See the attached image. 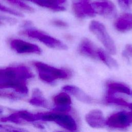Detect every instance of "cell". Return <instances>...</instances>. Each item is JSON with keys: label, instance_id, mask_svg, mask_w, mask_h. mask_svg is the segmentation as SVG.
<instances>
[{"label": "cell", "instance_id": "6da1fadb", "mask_svg": "<svg viewBox=\"0 0 132 132\" xmlns=\"http://www.w3.org/2000/svg\"><path fill=\"white\" fill-rule=\"evenodd\" d=\"M34 75L29 68L24 65L8 67L0 69V88H12L25 94L28 92L27 79Z\"/></svg>", "mask_w": 132, "mask_h": 132}, {"label": "cell", "instance_id": "7a4b0ae2", "mask_svg": "<svg viewBox=\"0 0 132 132\" xmlns=\"http://www.w3.org/2000/svg\"><path fill=\"white\" fill-rule=\"evenodd\" d=\"M32 64L38 71L40 78L48 83L53 82L57 79L67 78L69 76L67 71L53 67L40 61H34Z\"/></svg>", "mask_w": 132, "mask_h": 132}, {"label": "cell", "instance_id": "3957f363", "mask_svg": "<svg viewBox=\"0 0 132 132\" xmlns=\"http://www.w3.org/2000/svg\"><path fill=\"white\" fill-rule=\"evenodd\" d=\"M89 29L102 42L110 54L114 55L116 53V46L114 41L102 23L96 21H92L89 25Z\"/></svg>", "mask_w": 132, "mask_h": 132}, {"label": "cell", "instance_id": "277c9868", "mask_svg": "<svg viewBox=\"0 0 132 132\" xmlns=\"http://www.w3.org/2000/svg\"><path fill=\"white\" fill-rule=\"evenodd\" d=\"M20 34L27 37L36 39L51 48L65 50L67 46L62 42L44 32L32 28H27L20 31Z\"/></svg>", "mask_w": 132, "mask_h": 132}, {"label": "cell", "instance_id": "5b68a950", "mask_svg": "<svg viewBox=\"0 0 132 132\" xmlns=\"http://www.w3.org/2000/svg\"><path fill=\"white\" fill-rule=\"evenodd\" d=\"M10 47L19 54L34 53L40 54L41 50L36 44L27 42L19 39H13L9 42Z\"/></svg>", "mask_w": 132, "mask_h": 132}, {"label": "cell", "instance_id": "8992f818", "mask_svg": "<svg viewBox=\"0 0 132 132\" xmlns=\"http://www.w3.org/2000/svg\"><path fill=\"white\" fill-rule=\"evenodd\" d=\"M89 2L90 0H78L73 2L72 9L77 17L83 18L95 16V13Z\"/></svg>", "mask_w": 132, "mask_h": 132}, {"label": "cell", "instance_id": "52a82bcc", "mask_svg": "<svg viewBox=\"0 0 132 132\" xmlns=\"http://www.w3.org/2000/svg\"><path fill=\"white\" fill-rule=\"evenodd\" d=\"M91 6L95 13L108 18L114 17L116 15V6L110 1L95 2L91 4Z\"/></svg>", "mask_w": 132, "mask_h": 132}, {"label": "cell", "instance_id": "ba28073f", "mask_svg": "<svg viewBox=\"0 0 132 132\" xmlns=\"http://www.w3.org/2000/svg\"><path fill=\"white\" fill-rule=\"evenodd\" d=\"M132 122V118L129 113L119 112L111 116L106 121V123L110 127L114 128H124Z\"/></svg>", "mask_w": 132, "mask_h": 132}, {"label": "cell", "instance_id": "9c48e42d", "mask_svg": "<svg viewBox=\"0 0 132 132\" xmlns=\"http://www.w3.org/2000/svg\"><path fill=\"white\" fill-rule=\"evenodd\" d=\"M88 123L93 127H101L106 124L102 112L98 110H93L90 111L86 117Z\"/></svg>", "mask_w": 132, "mask_h": 132}, {"label": "cell", "instance_id": "30bf717a", "mask_svg": "<svg viewBox=\"0 0 132 132\" xmlns=\"http://www.w3.org/2000/svg\"><path fill=\"white\" fill-rule=\"evenodd\" d=\"M97 50L91 41L88 39H83L78 47V50L80 54L94 59L97 57Z\"/></svg>", "mask_w": 132, "mask_h": 132}, {"label": "cell", "instance_id": "8fae6325", "mask_svg": "<svg viewBox=\"0 0 132 132\" xmlns=\"http://www.w3.org/2000/svg\"><path fill=\"white\" fill-rule=\"evenodd\" d=\"M116 28L122 32L132 29V14L125 13L121 15L114 24Z\"/></svg>", "mask_w": 132, "mask_h": 132}, {"label": "cell", "instance_id": "7c38bea8", "mask_svg": "<svg viewBox=\"0 0 132 132\" xmlns=\"http://www.w3.org/2000/svg\"><path fill=\"white\" fill-rule=\"evenodd\" d=\"M55 122L63 128L70 130H75L77 128L75 120L69 115L59 114L57 119Z\"/></svg>", "mask_w": 132, "mask_h": 132}, {"label": "cell", "instance_id": "4fadbf2b", "mask_svg": "<svg viewBox=\"0 0 132 132\" xmlns=\"http://www.w3.org/2000/svg\"><path fill=\"white\" fill-rule=\"evenodd\" d=\"M66 0H38L36 4L54 11H63L65 8L61 5Z\"/></svg>", "mask_w": 132, "mask_h": 132}, {"label": "cell", "instance_id": "5bb4252c", "mask_svg": "<svg viewBox=\"0 0 132 132\" xmlns=\"http://www.w3.org/2000/svg\"><path fill=\"white\" fill-rule=\"evenodd\" d=\"M97 57L103 61L109 68H117L118 67L117 62L111 57L109 56L105 51L101 48H98L97 52Z\"/></svg>", "mask_w": 132, "mask_h": 132}, {"label": "cell", "instance_id": "9a60e30c", "mask_svg": "<svg viewBox=\"0 0 132 132\" xmlns=\"http://www.w3.org/2000/svg\"><path fill=\"white\" fill-rule=\"evenodd\" d=\"M54 101L58 106H69L71 103V100L69 95L62 92L56 95L54 98Z\"/></svg>", "mask_w": 132, "mask_h": 132}, {"label": "cell", "instance_id": "2e32d148", "mask_svg": "<svg viewBox=\"0 0 132 132\" xmlns=\"http://www.w3.org/2000/svg\"><path fill=\"white\" fill-rule=\"evenodd\" d=\"M109 89L114 92H119L127 94L130 93L129 89L126 86L118 82H110L108 84Z\"/></svg>", "mask_w": 132, "mask_h": 132}, {"label": "cell", "instance_id": "e0dca14e", "mask_svg": "<svg viewBox=\"0 0 132 132\" xmlns=\"http://www.w3.org/2000/svg\"><path fill=\"white\" fill-rule=\"evenodd\" d=\"M17 114L19 118H21L27 121H34L35 120L41 119L42 114H35L31 113L30 112L27 111H24L19 112L18 113H17Z\"/></svg>", "mask_w": 132, "mask_h": 132}, {"label": "cell", "instance_id": "ac0fdd59", "mask_svg": "<svg viewBox=\"0 0 132 132\" xmlns=\"http://www.w3.org/2000/svg\"><path fill=\"white\" fill-rule=\"evenodd\" d=\"M6 1L11 5L16 6L19 8H21L27 11L30 12H32L34 11V9L32 7L27 5L25 3L21 1L20 0H6Z\"/></svg>", "mask_w": 132, "mask_h": 132}, {"label": "cell", "instance_id": "d6986e66", "mask_svg": "<svg viewBox=\"0 0 132 132\" xmlns=\"http://www.w3.org/2000/svg\"><path fill=\"white\" fill-rule=\"evenodd\" d=\"M40 95V92L38 90H36L35 96L30 100V103L34 105L38 106H43L45 104L44 100Z\"/></svg>", "mask_w": 132, "mask_h": 132}, {"label": "cell", "instance_id": "ffe728a7", "mask_svg": "<svg viewBox=\"0 0 132 132\" xmlns=\"http://www.w3.org/2000/svg\"><path fill=\"white\" fill-rule=\"evenodd\" d=\"M0 11L4 12H6V13L12 14V15L18 16H23V15L21 13H20L15 10H13L10 8H9L5 6H4L3 5H2L1 3H0Z\"/></svg>", "mask_w": 132, "mask_h": 132}, {"label": "cell", "instance_id": "44dd1931", "mask_svg": "<svg viewBox=\"0 0 132 132\" xmlns=\"http://www.w3.org/2000/svg\"><path fill=\"white\" fill-rule=\"evenodd\" d=\"M120 6L124 10H127L129 8V0H118Z\"/></svg>", "mask_w": 132, "mask_h": 132}, {"label": "cell", "instance_id": "7402d4cb", "mask_svg": "<svg viewBox=\"0 0 132 132\" xmlns=\"http://www.w3.org/2000/svg\"><path fill=\"white\" fill-rule=\"evenodd\" d=\"M0 97H9V98H15V95L14 94L10 92H4L3 91H0Z\"/></svg>", "mask_w": 132, "mask_h": 132}, {"label": "cell", "instance_id": "603a6c76", "mask_svg": "<svg viewBox=\"0 0 132 132\" xmlns=\"http://www.w3.org/2000/svg\"><path fill=\"white\" fill-rule=\"evenodd\" d=\"M53 24L57 26H59V27H66L67 26V24L61 21V20H54L53 22Z\"/></svg>", "mask_w": 132, "mask_h": 132}, {"label": "cell", "instance_id": "cb8c5ba5", "mask_svg": "<svg viewBox=\"0 0 132 132\" xmlns=\"http://www.w3.org/2000/svg\"><path fill=\"white\" fill-rule=\"evenodd\" d=\"M125 52L128 55L132 57V45L127 44L125 46Z\"/></svg>", "mask_w": 132, "mask_h": 132}, {"label": "cell", "instance_id": "d4e9b609", "mask_svg": "<svg viewBox=\"0 0 132 132\" xmlns=\"http://www.w3.org/2000/svg\"><path fill=\"white\" fill-rule=\"evenodd\" d=\"M25 1H30L31 2H32L34 3H36L38 1V0H25Z\"/></svg>", "mask_w": 132, "mask_h": 132}, {"label": "cell", "instance_id": "484cf974", "mask_svg": "<svg viewBox=\"0 0 132 132\" xmlns=\"http://www.w3.org/2000/svg\"><path fill=\"white\" fill-rule=\"evenodd\" d=\"M12 132H21V131H18V130H13Z\"/></svg>", "mask_w": 132, "mask_h": 132}, {"label": "cell", "instance_id": "4316f807", "mask_svg": "<svg viewBox=\"0 0 132 132\" xmlns=\"http://www.w3.org/2000/svg\"><path fill=\"white\" fill-rule=\"evenodd\" d=\"M73 2H76V1H78V0H72Z\"/></svg>", "mask_w": 132, "mask_h": 132}, {"label": "cell", "instance_id": "83f0119b", "mask_svg": "<svg viewBox=\"0 0 132 132\" xmlns=\"http://www.w3.org/2000/svg\"><path fill=\"white\" fill-rule=\"evenodd\" d=\"M129 2H130V3H132V0H129Z\"/></svg>", "mask_w": 132, "mask_h": 132}, {"label": "cell", "instance_id": "f1b7e54d", "mask_svg": "<svg viewBox=\"0 0 132 132\" xmlns=\"http://www.w3.org/2000/svg\"><path fill=\"white\" fill-rule=\"evenodd\" d=\"M0 24H1V22H0Z\"/></svg>", "mask_w": 132, "mask_h": 132}]
</instances>
